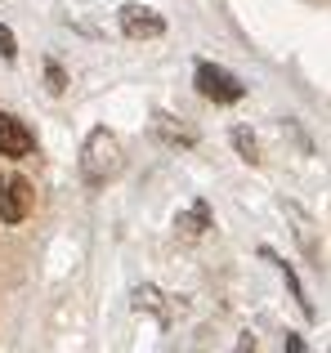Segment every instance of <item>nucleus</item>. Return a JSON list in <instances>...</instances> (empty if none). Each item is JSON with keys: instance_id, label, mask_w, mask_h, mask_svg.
Listing matches in <instances>:
<instances>
[{"instance_id": "obj_7", "label": "nucleus", "mask_w": 331, "mask_h": 353, "mask_svg": "<svg viewBox=\"0 0 331 353\" xmlns=\"http://www.w3.org/2000/svg\"><path fill=\"white\" fill-rule=\"evenodd\" d=\"M233 143H237V152H242L246 157V161H260V143H255V134H251V130H246V125H233Z\"/></svg>"}, {"instance_id": "obj_9", "label": "nucleus", "mask_w": 331, "mask_h": 353, "mask_svg": "<svg viewBox=\"0 0 331 353\" xmlns=\"http://www.w3.org/2000/svg\"><path fill=\"white\" fill-rule=\"evenodd\" d=\"M282 353H309V349H305V340H300V336H291V331H287V349H282Z\"/></svg>"}, {"instance_id": "obj_10", "label": "nucleus", "mask_w": 331, "mask_h": 353, "mask_svg": "<svg viewBox=\"0 0 331 353\" xmlns=\"http://www.w3.org/2000/svg\"><path fill=\"white\" fill-rule=\"evenodd\" d=\"M237 353H255V340H251V336H242V349H237Z\"/></svg>"}, {"instance_id": "obj_2", "label": "nucleus", "mask_w": 331, "mask_h": 353, "mask_svg": "<svg viewBox=\"0 0 331 353\" xmlns=\"http://www.w3.org/2000/svg\"><path fill=\"white\" fill-rule=\"evenodd\" d=\"M197 90L210 99V103H237V99L246 94L242 81H237L233 72L215 68V63H197Z\"/></svg>"}, {"instance_id": "obj_3", "label": "nucleus", "mask_w": 331, "mask_h": 353, "mask_svg": "<svg viewBox=\"0 0 331 353\" xmlns=\"http://www.w3.org/2000/svg\"><path fill=\"white\" fill-rule=\"evenodd\" d=\"M32 201H36V192H32V183L27 179H5L0 183V219L5 224H23L27 215H32Z\"/></svg>"}, {"instance_id": "obj_5", "label": "nucleus", "mask_w": 331, "mask_h": 353, "mask_svg": "<svg viewBox=\"0 0 331 353\" xmlns=\"http://www.w3.org/2000/svg\"><path fill=\"white\" fill-rule=\"evenodd\" d=\"M121 32L134 36V41H152V36L166 32V18L152 14V9H143V5H126L121 9Z\"/></svg>"}, {"instance_id": "obj_1", "label": "nucleus", "mask_w": 331, "mask_h": 353, "mask_svg": "<svg viewBox=\"0 0 331 353\" xmlns=\"http://www.w3.org/2000/svg\"><path fill=\"white\" fill-rule=\"evenodd\" d=\"M81 170H86L90 183H108L117 170H121V143H117L112 130H94L86 143V157H81Z\"/></svg>"}, {"instance_id": "obj_6", "label": "nucleus", "mask_w": 331, "mask_h": 353, "mask_svg": "<svg viewBox=\"0 0 331 353\" xmlns=\"http://www.w3.org/2000/svg\"><path fill=\"white\" fill-rule=\"evenodd\" d=\"M206 224H210L206 206H192L188 215H179V224H174V228H179L183 237H201V233H206Z\"/></svg>"}, {"instance_id": "obj_8", "label": "nucleus", "mask_w": 331, "mask_h": 353, "mask_svg": "<svg viewBox=\"0 0 331 353\" xmlns=\"http://www.w3.org/2000/svg\"><path fill=\"white\" fill-rule=\"evenodd\" d=\"M0 54H5V59H14V54H18V45H14V32H9V27H0Z\"/></svg>"}, {"instance_id": "obj_4", "label": "nucleus", "mask_w": 331, "mask_h": 353, "mask_svg": "<svg viewBox=\"0 0 331 353\" xmlns=\"http://www.w3.org/2000/svg\"><path fill=\"white\" fill-rule=\"evenodd\" d=\"M32 152H36L32 130H27L18 117L0 112V157H32Z\"/></svg>"}]
</instances>
